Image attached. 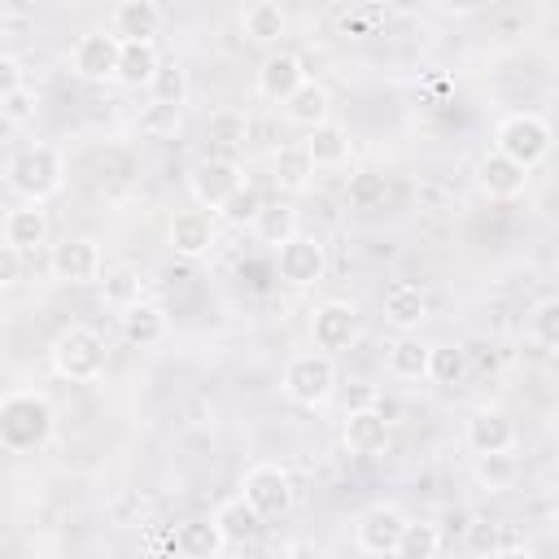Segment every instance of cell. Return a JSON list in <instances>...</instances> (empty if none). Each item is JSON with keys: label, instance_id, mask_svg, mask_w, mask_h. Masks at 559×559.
I'll return each instance as SVG.
<instances>
[{"label": "cell", "instance_id": "6da1fadb", "mask_svg": "<svg viewBox=\"0 0 559 559\" xmlns=\"http://www.w3.org/2000/svg\"><path fill=\"white\" fill-rule=\"evenodd\" d=\"M57 428V411L44 393L35 389H13L0 402V445L9 454H35L52 441Z\"/></svg>", "mask_w": 559, "mask_h": 559}, {"label": "cell", "instance_id": "d4e9b609", "mask_svg": "<svg viewBox=\"0 0 559 559\" xmlns=\"http://www.w3.org/2000/svg\"><path fill=\"white\" fill-rule=\"evenodd\" d=\"M166 332H170V314H166L157 301H135L131 310H122V336H127L131 345L148 349V345L166 341Z\"/></svg>", "mask_w": 559, "mask_h": 559}, {"label": "cell", "instance_id": "d6a6232c", "mask_svg": "<svg viewBox=\"0 0 559 559\" xmlns=\"http://www.w3.org/2000/svg\"><path fill=\"white\" fill-rule=\"evenodd\" d=\"M441 542H445V537H441V528H437L432 520H411L393 559H437V555H441Z\"/></svg>", "mask_w": 559, "mask_h": 559}, {"label": "cell", "instance_id": "d590c367", "mask_svg": "<svg viewBox=\"0 0 559 559\" xmlns=\"http://www.w3.org/2000/svg\"><path fill=\"white\" fill-rule=\"evenodd\" d=\"M140 135H148V140H170V135H179V127H183V109L179 105H157V100H148L144 109H140Z\"/></svg>", "mask_w": 559, "mask_h": 559}, {"label": "cell", "instance_id": "277c9868", "mask_svg": "<svg viewBox=\"0 0 559 559\" xmlns=\"http://www.w3.org/2000/svg\"><path fill=\"white\" fill-rule=\"evenodd\" d=\"M341 384V371H336V358L332 354H319V349H306V354H293L284 362V376H280V389L293 406H306V411H319L332 402Z\"/></svg>", "mask_w": 559, "mask_h": 559}, {"label": "cell", "instance_id": "2e32d148", "mask_svg": "<svg viewBox=\"0 0 559 559\" xmlns=\"http://www.w3.org/2000/svg\"><path fill=\"white\" fill-rule=\"evenodd\" d=\"M389 415L380 406H367V411H345V428H341V441L349 454H384L389 450Z\"/></svg>", "mask_w": 559, "mask_h": 559}, {"label": "cell", "instance_id": "ffe728a7", "mask_svg": "<svg viewBox=\"0 0 559 559\" xmlns=\"http://www.w3.org/2000/svg\"><path fill=\"white\" fill-rule=\"evenodd\" d=\"M0 236H4V249H17V253L48 245V210L44 205H31V201L13 205L4 214V223H0Z\"/></svg>", "mask_w": 559, "mask_h": 559}, {"label": "cell", "instance_id": "5b68a950", "mask_svg": "<svg viewBox=\"0 0 559 559\" xmlns=\"http://www.w3.org/2000/svg\"><path fill=\"white\" fill-rule=\"evenodd\" d=\"M493 148H498L502 157L520 162L524 170H533V166H542V162L550 157V148H555V127H550L542 114H533V109H515V114H507V118L493 127Z\"/></svg>", "mask_w": 559, "mask_h": 559}, {"label": "cell", "instance_id": "7402d4cb", "mask_svg": "<svg viewBox=\"0 0 559 559\" xmlns=\"http://www.w3.org/2000/svg\"><path fill=\"white\" fill-rule=\"evenodd\" d=\"M170 546H175L179 559H218V550H223L227 542H223L214 515H192V520H183V524L170 533Z\"/></svg>", "mask_w": 559, "mask_h": 559}, {"label": "cell", "instance_id": "ee69618b", "mask_svg": "<svg viewBox=\"0 0 559 559\" xmlns=\"http://www.w3.org/2000/svg\"><path fill=\"white\" fill-rule=\"evenodd\" d=\"M17 249H0V284H17Z\"/></svg>", "mask_w": 559, "mask_h": 559}, {"label": "cell", "instance_id": "bcb514c9", "mask_svg": "<svg viewBox=\"0 0 559 559\" xmlns=\"http://www.w3.org/2000/svg\"><path fill=\"white\" fill-rule=\"evenodd\" d=\"M555 275H559V266H555Z\"/></svg>", "mask_w": 559, "mask_h": 559}, {"label": "cell", "instance_id": "7a4b0ae2", "mask_svg": "<svg viewBox=\"0 0 559 559\" xmlns=\"http://www.w3.org/2000/svg\"><path fill=\"white\" fill-rule=\"evenodd\" d=\"M4 183H9L22 201L44 205V201L57 197L61 183H66V157H61V148H57V144H26L22 153L9 157Z\"/></svg>", "mask_w": 559, "mask_h": 559}, {"label": "cell", "instance_id": "484cf974", "mask_svg": "<svg viewBox=\"0 0 559 559\" xmlns=\"http://www.w3.org/2000/svg\"><path fill=\"white\" fill-rule=\"evenodd\" d=\"M301 144H306V153H310V162H314L319 170H336V166L349 162V131H345L341 122H323V127L306 131Z\"/></svg>", "mask_w": 559, "mask_h": 559}, {"label": "cell", "instance_id": "4fadbf2b", "mask_svg": "<svg viewBox=\"0 0 559 559\" xmlns=\"http://www.w3.org/2000/svg\"><path fill=\"white\" fill-rule=\"evenodd\" d=\"M118 61H122V39L109 31H87L70 48V70L87 83H118Z\"/></svg>", "mask_w": 559, "mask_h": 559}, {"label": "cell", "instance_id": "4316f807", "mask_svg": "<svg viewBox=\"0 0 559 559\" xmlns=\"http://www.w3.org/2000/svg\"><path fill=\"white\" fill-rule=\"evenodd\" d=\"M240 31L253 39V44H280L288 35V13L275 4V0H253L245 4L240 13Z\"/></svg>", "mask_w": 559, "mask_h": 559}, {"label": "cell", "instance_id": "60d3db41", "mask_svg": "<svg viewBox=\"0 0 559 559\" xmlns=\"http://www.w3.org/2000/svg\"><path fill=\"white\" fill-rule=\"evenodd\" d=\"M476 476L489 485V489H507L515 480V459L511 454H489V459H476Z\"/></svg>", "mask_w": 559, "mask_h": 559}, {"label": "cell", "instance_id": "9c48e42d", "mask_svg": "<svg viewBox=\"0 0 559 559\" xmlns=\"http://www.w3.org/2000/svg\"><path fill=\"white\" fill-rule=\"evenodd\" d=\"M48 271L61 284H96L105 275V253L92 236H61L48 249Z\"/></svg>", "mask_w": 559, "mask_h": 559}, {"label": "cell", "instance_id": "f6af8a7d", "mask_svg": "<svg viewBox=\"0 0 559 559\" xmlns=\"http://www.w3.org/2000/svg\"><path fill=\"white\" fill-rule=\"evenodd\" d=\"M493 559H533V550H528L524 542H507V546L493 550Z\"/></svg>", "mask_w": 559, "mask_h": 559}, {"label": "cell", "instance_id": "9a60e30c", "mask_svg": "<svg viewBox=\"0 0 559 559\" xmlns=\"http://www.w3.org/2000/svg\"><path fill=\"white\" fill-rule=\"evenodd\" d=\"M528 179H533V170H524L520 162L502 157L498 148H489V153L476 162V188H480L489 201H515V197H524Z\"/></svg>", "mask_w": 559, "mask_h": 559}, {"label": "cell", "instance_id": "3957f363", "mask_svg": "<svg viewBox=\"0 0 559 559\" xmlns=\"http://www.w3.org/2000/svg\"><path fill=\"white\" fill-rule=\"evenodd\" d=\"M48 358H52V371H57L61 380H70V384H92V380L105 376L109 345H105V336H100L96 328H87V323H70V328L52 341Z\"/></svg>", "mask_w": 559, "mask_h": 559}, {"label": "cell", "instance_id": "e0dca14e", "mask_svg": "<svg viewBox=\"0 0 559 559\" xmlns=\"http://www.w3.org/2000/svg\"><path fill=\"white\" fill-rule=\"evenodd\" d=\"M306 79H310V74H306V66H301V57H293V52H266L262 66H258V96L284 105Z\"/></svg>", "mask_w": 559, "mask_h": 559}, {"label": "cell", "instance_id": "7c38bea8", "mask_svg": "<svg viewBox=\"0 0 559 559\" xmlns=\"http://www.w3.org/2000/svg\"><path fill=\"white\" fill-rule=\"evenodd\" d=\"M463 441L476 459H489V454H511L515 441H520V428L515 419L502 411V406H476L463 424Z\"/></svg>", "mask_w": 559, "mask_h": 559}, {"label": "cell", "instance_id": "1f68e13d", "mask_svg": "<svg viewBox=\"0 0 559 559\" xmlns=\"http://www.w3.org/2000/svg\"><path fill=\"white\" fill-rule=\"evenodd\" d=\"M524 336H528L533 345L559 354V293H555V297H542V301L528 310V319H524Z\"/></svg>", "mask_w": 559, "mask_h": 559}, {"label": "cell", "instance_id": "f1b7e54d", "mask_svg": "<svg viewBox=\"0 0 559 559\" xmlns=\"http://www.w3.org/2000/svg\"><path fill=\"white\" fill-rule=\"evenodd\" d=\"M162 70L157 44H122V61H118V83L122 87H148Z\"/></svg>", "mask_w": 559, "mask_h": 559}, {"label": "cell", "instance_id": "4dcf8cb0", "mask_svg": "<svg viewBox=\"0 0 559 559\" xmlns=\"http://www.w3.org/2000/svg\"><path fill=\"white\" fill-rule=\"evenodd\" d=\"M467 349L459 345V341H437V345H428V380L432 384H463V376H467Z\"/></svg>", "mask_w": 559, "mask_h": 559}, {"label": "cell", "instance_id": "cb8c5ba5", "mask_svg": "<svg viewBox=\"0 0 559 559\" xmlns=\"http://www.w3.org/2000/svg\"><path fill=\"white\" fill-rule=\"evenodd\" d=\"M214 524H218V533H223L227 546H249V542L262 533L266 520H262L240 493H231V498H223V502L214 507Z\"/></svg>", "mask_w": 559, "mask_h": 559}, {"label": "cell", "instance_id": "e575fe53", "mask_svg": "<svg viewBox=\"0 0 559 559\" xmlns=\"http://www.w3.org/2000/svg\"><path fill=\"white\" fill-rule=\"evenodd\" d=\"M345 197L354 210H380L389 201V183L380 170H354L349 183H345Z\"/></svg>", "mask_w": 559, "mask_h": 559}, {"label": "cell", "instance_id": "ac0fdd59", "mask_svg": "<svg viewBox=\"0 0 559 559\" xmlns=\"http://www.w3.org/2000/svg\"><path fill=\"white\" fill-rule=\"evenodd\" d=\"M157 31H162V9L153 0H122L109 9V35H118L122 44H153Z\"/></svg>", "mask_w": 559, "mask_h": 559}, {"label": "cell", "instance_id": "44dd1931", "mask_svg": "<svg viewBox=\"0 0 559 559\" xmlns=\"http://www.w3.org/2000/svg\"><path fill=\"white\" fill-rule=\"evenodd\" d=\"M314 162H310V153H306V144H280L275 153H271V179H275V188L280 192H288V197H301L310 183H314Z\"/></svg>", "mask_w": 559, "mask_h": 559}, {"label": "cell", "instance_id": "f546056e", "mask_svg": "<svg viewBox=\"0 0 559 559\" xmlns=\"http://www.w3.org/2000/svg\"><path fill=\"white\" fill-rule=\"evenodd\" d=\"M393 380H428V345L419 336H397L384 358Z\"/></svg>", "mask_w": 559, "mask_h": 559}, {"label": "cell", "instance_id": "5bb4252c", "mask_svg": "<svg viewBox=\"0 0 559 559\" xmlns=\"http://www.w3.org/2000/svg\"><path fill=\"white\" fill-rule=\"evenodd\" d=\"M166 240L179 258H210V249L218 245V231H214V214L210 210H175L170 214V227H166Z\"/></svg>", "mask_w": 559, "mask_h": 559}, {"label": "cell", "instance_id": "30bf717a", "mask_svg": "<svg viewBox=\"0 0 559 559\" xmlns=\"http://www.w3.org/2000/svg\"><path fill=\"white\" fill-rule=\"evenodd\" d=\"M358 332H362V319H358V306L354 301H341V297H328L323 306H314V314H310V341H314V349L319 354H341V349H349L354 341H358Z\"/></svg>", "mask_w": 559, "mask_h": 559}, {"label": "cell", "instance_id": "d6986e66", "mask_svg": "<svg viewBox=\"0 0 559 559\" xmlns=\"http://www.w3.org/2000/svg\"><path fill=\"white\" fill-rule=\"evenodd\" d=\"M380 310H384V323H389V328H397L402 336H411V332L428 319V297H424V288H419V284L397 280V284H389V288H384Z\"/></svg>", "mask_w": 559, "mask_h": 559}, {"label": "cell", "instance_id": "ab89813d", "mask_svg": "<svg viewBox=\"0 0 559 559\" xmlns=\"http://www.w3.org/2000/svg\"><path fill=\"white\" fill-rule=\"evenodd\" d=\"M100 284H105V301L118 310H131L140 301V275L135 271H109Z\"/></svg>", "mask_w": 559, "mask_h": 559}, {"label": "cell", "instance_id": "52a82bcc", "mask_svg": "<svg viewBox=\"0 0 559 559\" xmlns=\"http://www.w3.org/2000/svg\"><path fill=\"white\" fill-rule=\"evenodd\" d=\"M240 498H245L262 520H280V515L293 511L297 489H293V476H288L280 463H253V467L240 476Z\"/></svg>", "mask_w": 559, "mask_h": 559}, {"label": "cell", "instance_id": "f35d334b", "mask_svg": "<svg viewBox=\"0 0 559 559\" xmlns=\"http://www.w3.org/2000/svg\"><path fill=\"white\" fill-rule=\"evenodd\" d=\"M210 135H214L218 144L236 148V144L249 140V118H245L240 109H218V114H210Z\"/></svg>", "mask_w": 559, "mask_h": 559}, {"label": "cell", "instance_id": "7bdbcfd3", "mask_svg": "<svg viewBox=\"0 0 559 559\" xmlns=\"http://www.w3.org/2000/svg\"><path fill=\"white\" fill-rule=\"evenodd\" d=\"M13 87H22V61L13 52H4L0 57V92H13Z\"/></svg>", "mask_w": 559, "mask_h": 559}, {"label": "cell", "instance_id": "b9f144b4", "mask_svg": "<svg viewBox=\"0 0 559 559\" xmlns=\"http://www.w3.org/2000/svg\"><path fill=\"white\" fill-rule=\"evenodd\" d=\"M498 546H502V542H498L493 524H476V528H472V550H476V559H493Z\"/></svg>", "mask_w": 559, "mask_h": 559}, {"label": "cell", "instance_id": "74e56055", "mask_svg": "<svg viewBox=\"0 0 559 559\" xmlns=\"http://www.w3.org/2000/svg\"><path fill=\"white\" fill-rule=\"evenodd\" d=\"M35 87H13V92H0V122L9 127V131H22L26 122H35Z\"/></svg>", "mask_w": 559, "mask_h": 559}, {"label": "cell", "instance_id": "8fae6325", "mask_svg": "<svg viewBox=\"0 0 559 559\" xmlns=\"http://www.w3.org/2000/svg\"><path fill=\"white\" fill-rule=\"evenodd\" d=\"M275 271L293 288H314L328 275V249H323V240L314 231L293 236L284 249H275Z\"/></svg>", "mask_w": 559, "mask_h": 559}, {"label": "cell", "instance_id": "ba28073f", "mask_svg": "<svg viewBox=\"0 0 559 559\" xmlns=\"http://www.w3.org/2000/svg\"><path fill=\"white\" fill-rule=\"evenodd\" d=\"M406 524H411V520L402 515V507H393V502H371V507H362L358 520H354V546H358L362 555H371V559H393L397 546H402Z\"/></svg>", "mask_w": 559, "mask_h": 559}, {"label": "cell", "instance_id": "8d00e7d4", "mask_svg": "<svg viewBox=\"0 0 559 559\" xmlns=\"http://www.w3.org/2000/svg\"><path fill=\"white\" fill-rule=\"evenodd\" d=\"M266 210V201H262V192H258V183H245L223 210H218V218L223 223H231V227H249L253 231V223H258V214Z\"/></svg>", "mask_w": 559, "mask_h": 559}, {"label": "cell", "instance_id": "603a6c76", "mask_svg": "<svg viewBox=\"0 0 559 559\" xmlns=\"http://www.w3.org/2000/svg\"><path fill=\"white\" fill-rule=\"evenodd\" d=\"M328 114H332V96H328V87H323L319 79H306V83L284 100V122H293V127H301V131H314V127L332 122Z\"/></svg>", "mask_w": 559, "mask_h": 559}, {"label": "cell", "instance_id": "836d02e7", "mask_svg": "<svg viewBox=\"0 0 559 559\" xmlns=\"http://www.w3.org/2000/svg\"><path fill=\"white\" fill-rule=\"evenodd\" d=\"M148 96L157 100V105H188V96H192V83H188V70L183 66H175V61H162V70H157V79L148 83Z\"/></svg>", "mask_w": 559, "mask_h": 559}, {"label": "cell", "instance_id": "8992f818", "mask_svg": "<svg viewBox=\"0 0 559 559\" xmlns=\"http://www.w3.org/2000/svg\"><path fill=\"white\" fill-rule=\"evenodd\" d=\"M245 183H249V175L236 157H205L188 170V192H192L197 210H210V214H218Z\"/></svg>", "mask_w": 559, "mask_h": 559}, {"label": "cell", "instance_id": "83f0119b", "mask_svg": "<svg viewBox=\"0 0 559 559\" xmlns=\"http://www.w3.org/2000/svg\"><path fill=\"white\" fill-rule=\"evenodd\" d=\"M253 236H258V245L284 249L293 236H301L297 205H288V201H266V210H262V214H258V223H253Z\"/></svg>", "mask_w": 559, "mask_h": 559}]
</instances>
